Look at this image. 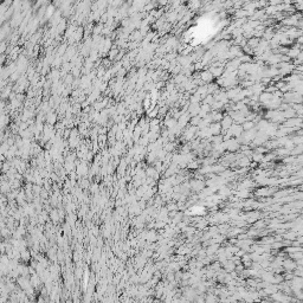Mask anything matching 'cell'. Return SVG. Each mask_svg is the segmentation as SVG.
<instances>
[{"instance_id":"obj_1","label":"cell","mask_w":303,"mask_h":303,"mask_svg":"<svg viewBox=\"0 0 303 303\" xmlns=\"http://www.w3.org/2000/svg\"><path fill=\"white\" fill-rule=\"evenodd\" d=\"M211 78H212V74H211V72L206 71V72L202 74V79H204V81H210Z\"/></svg>"}]
</instances>
